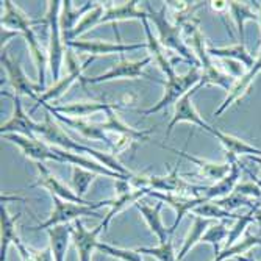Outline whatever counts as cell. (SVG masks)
I'll list each match as a JSON object with an SVG mask.
<instances>
[{"label":"cell","mask_w":261,"mask_h":261,"mask_svg":"<svg viewBox=\"0 0 261 261\" xmlns=\"http://www.w3.org/2000/svg\"><path fill=\"white\" fill-rule=\"evenodd\" d=\"M39 136H42L54 147H58V149L66 150V152H72V153H77V155H82V156L89 155L96 161H99L100 164H103L105 168H108V169H111V171H114L117 174L128 175V177L133 175L128 169H125L124 166L117 161L116 155L105 153V152H100V150H96V149H91V147H88L85 144H80V142L74 141L72 138H69L66 135V132L58 124L54 122L52 114L49 111L45 113V119L39 127Z\"/></svg>","instance_id":"obj_1"},{"label":"cell","mask_w":261,"mask_h":261,"mask_svg":"<svg viewBox=\"0 0 261 261\" xmlns=\"http://www.w3.org/2000/svg\"><path fill=\"white\" fill-rule=\"evenodd\" d=\"M4 14H2V27L11 29L14 32H19L27 41V45L32 52V57L35 60L36 69H38V86L44 92L45 91V66L49 64V55L42 52V47L39 45L36 35L33 32V25L39 23V20H30L25 13H22L13 2L5 0L4 2Z\"/></svg>","instance_id":"obj_2"},{"label":"cell","mask_w":261,"mask_h":261,"mask_svg":"<svg viewBox=\"0 0 261 261\" xmlns=\"http://www.w3.org/2000/svg\"><path fill=\"white\" fill-rule=\"evenodd\" d=\"M146 8L149 13V19L150 22L155 23V27L158 30V41L161 44L163 49H169L175 54H178L183 60H186L189 64L193 66H200V63L197 61L194 52L189 49L188 44L183 39V25L175 22H171L166 14H168V7H161L160 11H153L149 5V2H146Z\"/></svg>","instance_id":"obj_3"},{"label":"cell","mask_w":261,"mask_h":261,"mask_svg":"<svg viewBox=\"0 0 261 261\" xmlns=\"http://www.w3.org/2000/svg\"><path fill=\"white\" fill-rule=\"evenodd\" d=\"M130 183L135 189H149V191H160L169 194H180L189 197H200L206 186H196L188 183L178 175L177 169H172L166 175H144L133 174Z\"/></svg>","instance_id":"obj_4"},{"label":"cell","mask_w":261,"mask_h":261,"mask_svg":"<svg viewBox=\"0 0 261 261\" xmlns=\"http://www.w3.org/2000/svg\"><path fill=\"white\" fill-rule=\"evenodd\" d=\"M200 79H202L200 66H193L185 75L174 74V75L168 77V79H166V82H164V94H163V97L158 100V103H155L153 107H150V108L142 111V114H144V116L155 114V113L164 110L166 107L175 105L183 96H186L189 91L194 89L200 83Z\"/></svg>","instance_id":"obj_5"},{"label":"cell","mask_w":261,"mask_h":261,"mask_svg":"<svg viewBox=\"0 0 261 261\" xmlns=\"http://www.w3.org/2000/svg\"><path fill=\"white\" fill-rule=\"evenodd\" d=\"M52 200H54V211H52L50 218L44 224L36 225L33 230H41V228L49 230L55 225L70 224L72 221L75 222L83 216H99L96 210L100 206H110V203H111V199H110V200L96 202L94 205H80V203H72V202H64L54 196H52Z\"/></svg>","instance_id":"obj_6"},{"label":"cell","mask_w":261,"mask_h":261,"mask_svg":"<svg viewBox=\"0 0 261 261\" xmlns=\"http://www.w3.org/2000/svg\"><path fill=\"white\" fill-rule=\"evenodd\" d=\"M63 8V2H47V23L50 29V41H49V67L54 82L57 83L61 77V66L64 60V49H63V36H61V22H60V10Z\"/></svg>","instance_id":"obj_7"},{"label":"cell","mask_w":261,"mask_h":261,"mask_svg":"<svg viewBox=\"0 0 261 261\" xmlns=\"http://www.w3.org/2000/svg\"><path fill=\"white\" fill-rule=\"evenodd\" d=\"M94 61V58L92 57H89L85 63H79V60L75 58V55L70 52V50H67V54H66V64H67V75L66 77H63V79H60L52 88H49V89H45L41 96L38 97V100H36V105L33 107V110H32V113L39 107V105H47V102H50V100H57V99H60L63 94L72 86V83L75 82V80H83V70L91 64Z\"/></svg>","instance_id":"obj_8"},{"label":"cell","mask_w":261,"mask_h":261,"mask_svg":"<svg viewBox=\"0 0 261 261\" xmlns=\"http://www.w3.org/2000/svg\"><path fill=\"white\" fill-rule=\"evenodd\" d=\"M2 96L11 99L13 103H14V113H13V116H11V119L7 121L5 124L0 125V133H2V136L14 133V135H22V136H27V138L36 139L38 135H39L41 122L32 121V117H30L25 111H23L22 103H20V97H19V96H16V94L4 92V91H2Z\"/></svg>","instance_id":"obj_9"},{"label":"cell","mask_w":261,"mask_h":261,"mask_svg":"<svg viewBox=\"0 0 261 261\" xmlns=\"http://www.w3.org/2000/svg\"><path fill=\"white\" fill-rule=\"evenodd\" d=\"M67 47H72V49L79 52L89 54L92 58H96L99 55H110V54H119L122 55L124 52H132L138 49H146L147 42H141V44H121V42H108V41H97V39H74V41H67Z\"/></svg>","instance_id":"obj_10"},{"label":"cell","mask_w":261,"mask_h":261,"mask_svg":"<svg viewBox=\"0 0 261 261\" xmlns=\"http://www.w3.org/2000/svg\"><path fill=\"white\" fill-rule=\"evenodd\" d=\"M5 139L14 142L16 146L20 147L22 153L25 155L30 160H35L36 163H44V161H58L63 163V158L58 153V149L50 146V144H45L41 139H32L27 136H22V135H5Z\"/></svg>","instance_id":"obj_11"},{"label":"cell","mask_w":261,"mask_h":261,"mask_svg":"<svg viewBox=\"0 0 261 261\" xmlns=\"http://www.w3.org/2000/svg\"><path fill=\"white\" fill-rule=\"evenodd\" d=\"M152 57H146L138 61H128L121 55V61L114 64L108 72H103L97 77H91L86 79L83 77L82 83H89V85H96V83H103V82H110V80H117V79H139V77H147L142 69H144L147 64H150Z\"/></svg>","instance_id":"obj_12"},{"label":"cell","mask_w":261,"mask_h":261,"mask_svg":"<svg viewBox=\"0 0 261 261\" xmlns=\"http://www.w3.org/2000/svg\"><path fill=\"white\" fill-rule=\"evenodd\" d=\"M36 169H38L39 175H38L36 183L32 185V188H36V186L45 188L54 197H58L64 202H72V203H80V205H94L96 203V202H88V200L79 197L74 193V189H70L64 183H61L49 169L45 168L44 163H36Z\"/></svg>","instance_id":"obj_13"},{"label":"cell","mask_w":261,"mask_h":261,"mask_svg":"<svg viewBox=\"0 0 261 261\" xmlns=\"http://www.w3.org/2000/svg\"><path fill=\"white\" fill-rule=\"evenodd\" d=\"M199 89L194 88L189 91L186 96H183L177 103H175V110H174V116H172V119L168 125V132H166V136H171L172 130L180 124V122H188V124H191V125H197L200 128H203L205 132L210 133L211 127L208 122H205L202 117L199 116V113L196 111L194 105H193V96L197 92Z\"/></svg>","instance_id":"obj_14"},{"label":"cell","mask_w":261,"mask_h":261,"mask_svg":"<svg viewBox=\"0 0 261 261\" xmlns=\"http://www.w3.org/2000/svg\"><path fill=\"white\" fill-rule=\"evenodd\" d=\"M2 66L5 67L7 74H8V80L14 89L16 96H29L35 100H38V97L42 94V91L39 89L38 83H32L27 75L23 74V70L20 67V64L14 60H11L7 52H2Z\"/></svg>","instance_id":"obj_15"},{"label":"cell","mask_w":261,"mask_h":261,"mask_svg":"<svg viewBox=\"0 0 261 261\" xmlns=\"http://www.w3.org/2000/svg\"><path fill=\"white\" fill-rule=\"evenodd\" d=\"M227 161L231 164V169L228 172V175L225 178H222L221 181L215 183L213 186H206L205 191L202 193L200 197H203L206 202L210 200H218V199H224L227 196H230L234 188L240 185V178H241V163L238 161V156L233 155H227Z\"/></svg>","instance_id":"obj_16"},{"label":"cell","mask_w":261,"mask_h":261,"mask_svg":"<svg viewBox=\"0 0 261 261\" xmlns=\"http://www.w3.org/2000/svg\"><path fill=\"white\" fill-rule=\"evenodd\" d=\"M107 224L102 221L96 228L92 230H88L85 228V225L82 224V221H75L74 222V233H72V240L75 243V247L79 250V256H80V261H91V256H92V252L97 249L99 246V234L107 230Z\"/></svg>","instance_id":"obj_17"},{"label":"cell","mask_w":261,"mask_h":261,"mask_svg":"<svg viewBox=\"0 0 261 261\" xmlns=\"http://www.w3.org/2000/svg\"><path fill=\"white\" fill-rule=\"evenodd\" d=\"M149 196L158 199L163 203H168L171 208H174L175 211V222L174 225L169 228V233L172 234L175 231V228L178 227V224L181 222L183 216L188 211H193L196 206L205 203L206 200L203 197H189V196H180V194H169V193H160V191H149Z\"/></svg>","instance_id":"obj_18"},{"label":"cell","mask_w":261,"mask_h":261,"mask_svg":"<svg viewBox=\"0 0 261 261\" xmlns=\"http://www.w3.org/2000/svg\"><path fill=\"white\" fill-rule=\"evenodd\" d=\"M259 23H261V5H259ZM261 72V47H259V54H258V57H256V60H255V64H253V67L252 69H249L247 72L241 77V79H236V82H234V85H233V88L228 91V94H227V97H225V100L222 102V105L215 111V116H221L230 105H233L236 100L238 99H241L244 94L249 91V88H250V85H252V82L255 80V77L258 75Z\"/></svg>","instance_id":"obj_19"},{"label":"cell","mask_w":261,"mask_h":261,"mask_svg":"<svg viewBox=\"0 0 261 261\" xmlns=\"http://www.w3.org/2000/svg\"><path fill=\"white\" fill-rule=\"evenodd\" d=\"M161 147L166 149V150H171L174 153H178L180 156L188 160L191 164L197 166L199 171H200V175H203L208 180H215L216 183L221 181L222 178H225L228 175L230 169H231V164L228 161H225V163H213V161L202 160V158L194 156V155L188 153L185 150H178V149H174V147H169V146H161Z\"/></svg>","instance_id":"obj_20"},{"label":"cell","mask_w":261,"mask_h":261,"mask_svg":"<svg viewBox=\"0 0 261 261\" xmlns=\"http://www.w3.org/2000/svg\"><path fill=\"white\" fill-rule=\"evenodd\" d=\"M122 105L119 103H108V102H77V103H69V105H60V107H52V105H44L45 110L49 111H55L58 114L63 116H69V117H80V119H85L86 116H91L94 113L99 111H107L110 108H121Z\"/></svg>","instance_id":"obj_21"},{"label":"cell","mask_w":261,"mask_h":261,"mask_svg":"<svg viewBox=\"0 0 261 261\" xmlns=\"http://www.w3.org/2000/svg\"><path fill=\"white\" fill-rule=\"evenodd\" d=\"M49 111V110H47ZM52 116H55L57 119L69 127L75 128L80 135H83L85 138L88 139H92V141H103L105 144L113 149V139L99 127V124H92V122H88L86 119H80V117H69V116H63V114H58L55 111H49Z\"/></svg>","instance_id":"obj_22"},{"label":"cell","mask_w":261,"mask_h":261,"mask_svg":"<svg viewBox=\"0 0 261 261\" xmlns=\"http://www.w3.org/2000/svg\"><path fill=\"white\" fill-rule=\"evenodd\" d=\"M210 135L215 136L221 144L224 146V149L227 150V155H233V156H240V155H244V156H261V149L258 147H253L250 144H247L246 141L240 139V138H234L231 135H227L215 127H211L210 130Z\"/></svg>","instance_id":"obj_23"},{"label":"cell","mask_w":261,"mask_h":261,"mask_svg":"<svg viewBox=\"0 0 261 261\" xmlns=\"http://www.w3.org/2000/svg\"><path fill=\"white\" fill-rule=\"evenodd\" d=\"M138 4L139 2L132 0V2H124L121 5H116V7H108L99 23H103V22L117 23L121 20H128V19H139L142 22V20L149 19V13L138 8Z\"/></svg>","instance_id":"obj_24"},{"label":"cell","mask_w":261,"mask_h":261,"mask_svg":"<svg viewBox=\"0 0 261 261\" xmlns=\"http://www.w3.org/2000/svg\"><path fill=\"white\" fill-rule=\"evenodd\" d=\"M138 210H139V213L142 216H144V219H146V222L149 224V227H150V230L158 236V241H160V244H166L168 243L171 238H169V230L164 227V224H163V221H161V216H160V211H161V208H163V202H158L155 206H149V205H146L144 202H138L136 205H135Z\"/></svg>","instance_id":"obj_25"},{"label":"cell","mask_w":261,"mask_h":261,"mask_svg":"<svg viewBox=\"0 0 261 261\" xmlns=\"http://www.w3.org/2000/svg\"><path fill=\"white\" fill-rule=\"evenodd\" d=\"M107 114V119L105 122H100L99 127L107 133V132H111L113 135H122V136H128L132 138L133 141H147L149 138V132H139L133 127H128L127 124H124L119 116L114 113V108H110L105 111Z\"/></svg>","instance_id":"obj_26"},{"label":"cell","mask_w":261,"mask_h":261,"mask_svg":"<svg viewBox=\"0 0 261 261\" xmlns=\"http://www.w3.org/2000/svg\"><path fill=\"white\" fill-rule=\"evenodd\" d=\"M50 238V250L54 255L55 261H64L67 246H69V238L74 233V225L70 224H63V225H55L47 230Z\"/></svg>","instance_id":"obj_27"},{"label":"cell","mask_w":261,"mask_h":261,"mask_svg":"<svg viewBox=\"0 0 261 261\" xmlns=\"http://www.w3.org/2000/svg\"><path fill=\"white\" fill-rule=\"evenodd\" d=\"M208 54L211 58H221V60H233L241 63L244 67L252 69L255 64V60L252 58V55L246 50L244 44H236V45H230V47H210Z\"/></svg>","instance_id":"obj_28"},{"label":"cell","mask_w":261,"mask_h":261,"mask_svg":"<svg viewBox=\"0 0 261 261\" xmlns=\"http://www.w3.org/2000/svg\"><path fill=\"white\" fill-rule=\"evenodd\" d=\"M142 25H144V32H146V36H147V45H149V49L152 52V60H155V63L160 66V69L164 72L166 79L171 77L175 74V70H174V66L172 63L168 60V57H166L164 54V49L161 47L160 41L153 36L152 30H150V25H149V20H142Z\"/></svg>","instance_id":"obj_29"},{"label":"cell","mask_w":261,"mask_h":261,"mask_svg":"<svg viewBox=\"0 0 261 261\" xmlns=\"http://www.w3.org/2000/svg\"><path fill=\"white\" fill-rule=\"evenodd\" d=\"M228 10L231 13V17L236 23V29H238L240 38H241V44H244L246 41V35H244V23L246 20H256L259 22V13L256 14L249 4L246 2H228Z\"/></svg>","instance_id":"obj_30"},{"label":"cell","mask_w":261,"mask_h":261,"mask_svg":"<svg viewBox=\"0 0 261 261\" xmlns=\"http://www.w3.org/2000/svg\"><path fill=\"white\" fill-rule=\"evenodd\" d=\"M0 211H2V258H0V261H7V252L10 244L11 243L14 244L19 240V236L16 233V221L19 219L20 215L10 216V213L4 203Z\"/></svg>","instance_id":"obj_31"},{"label":"cell","mask_w":261,"mask_h":261,"mask_svg":"<svg viewBox=\"0 0 261 261\" xmlns=\"http://www.w3.org/2000/svg\"><path fill=\"white\" fill-rule=\"evenodd\" d=\"M103 13H105V11H103V7H102V5H99V4L94 5V7L82 17V20L77 23L75 29L64 38V39H66L64 42H67V41H74V39H77L82 33H85L86 30H89V29H92V27L99 25V22H100Z\"/></svg>","instance_id":"obj_32"},{"label":"cell","mask_w":261,"mask_h":261,"mask_svg":"<svg viewBox=\"0 0 261 261\" xmlns=\"http://www.w3.org/2000/svg\"><path fill=\"white\" fill-rule=\"evenodd\" d=\"M208 225H210V219H203V218L194 216L193 228H191V231L188 233L186 240H185V244H183V247H181L180 252H178V256H177L178 261H181V259L188 255L189 250H191L199 241H202L203 234H205V230H208V228H206Z\"/></svg>","instance_id":"obj_33"},{"label":"cell","mask_w":261,"mask_h":261,"mask_svg":"<svg viewBox=\"0 0 261 261\" xmlns=\"http://www.w3.org/2000/svg\"><path fill=\"white\" fill-rule=\"evenodd\" d=\"M193 213L196 216L203 218V219H238L240 218L238 215H233V213L219 206L215 200H210L196 206Z\"/></svg>","instance_id":"obj_34"},{"label":"cell","mask_w":261,"mask_h":261,"mask_svg":"<svg viewBox=\"0 0 261 261\" xmlns=\"http://www.w3.org/2000/svg\"><path fill=\"white\" fill-rule=\"evenodd\" d=\"M96 172H91L88 169L79 168V166H72V189L74 193L83 199V196L88 193L89 185L96 178Z\"/></svg>","instance_id":"obj_35"},{"label":"cell","mask_w":261,"mask_h":261,"mask_svg":"<svg viewBox=\"0 0 261 261\" xmlns=\"http://www.w3.org/2000/svg\"><path fill=\"white\" fill-rule=\"evenodd\" d=\"M138 253H147L160 261H178L174 249H172V240H169L166 244H160L158 247H146V249H138Z\"/></svg>","instance_id":"obj_36"},{"label":"cell","mask_w":261,"mask_h":261,"mask_svg":"<svg viewBox=\"0 0 261 261\" xmlns=\"http://www.w3.org/2000/svg\"><path fill=\"white\" fill-rule=\"evenodd\" d=\"M97 249L110 256H114V258H119L122 261H142L141 259V255L138 253V250H127V249H119V247H114V246H110V244H103V243H99Z\"/></svg>","instance_id":"obj_37"},{"label":"cell","mask_w":261,"mask_h":261,"mask_svg":"<svg viewBox=\"0 0 261 261\" xmlns=\"http://www.w3.org/2000/svg\"><path fill=\"white\" fill-rule=\"evenodd\" d=\"M219 206H222L224 210L227 211H231V210H236V208H240V206H246V205H252V199L240 194V193H236L233 191L230 196L224 197V199H218L215 200Z\"/></svg>","instance_id":"obj_38"},{"label":"cell","mask_w":261,"mask_h":261,"mask_svg":"<svg viewBox=\"0 0 261 261\" xmlns=\"http://www.w3.org/2000/svg\"><path fill=\"white\" fill-rule=\"evenodd\" d=\"M227 234V230H225V225L224 224H219V225H215L206 230V233L203 234L202 241L203 243H211L215 246V255L218 256L219 255V243L224 240V236Z\"/></svg>","instance_id":"obj_39"},{"label":"cell","mask_w":261,"mask_h":261,"mask_svg":"<svg viewBox=\"0 0 261 261\" xmlns=\"http://www.w3.org/2000/svg\"><path fill=\"white\" fill-rule=\"evenodd\" d=\"M234 191L243 194V196H246V197H249V199H252V197L261 199V186L255 180L246 181V183H240L238 186L234 188Z\"/></svg>","instance_id":"obj_40"},{"label":"cell","mask_w":261,"mask_h":261,"mask_svg":"<svg viewBox=\"0 0 261 261\" xmlns=\"http://www.w3.org/2000/svg\"><path fill=\"white\" fill-rule=\"evenodd\" d=\"M17 35H20V33H19V32H14V30H11V29L2 27V52H4V47L7 45L8 39H10V38H14V36H17Z\"/></svg>","instance_id":"obj_41"},{"label":"cell","mask_w":261,"mask_h":261,"mask_svg":"<svg viewBox=\"0 0 261 261\" xmlns=\"http://www.w3.org/2000/svg\"><path fill=\"white\" fill-rule=\"evenodd\" d=\"M211 4V8L215 11H224V10H228V2H210Z\"/></svg>","instance_id":"obj_42"},{"label":"cell","mask_w":261,"mask_h":261,"mask_svg":"<svg viewBox=\"0 0 261 261\" xmlns=\"http://www.w3.org/2000/svg\"><path fill=\"white\" fill-rule=\"evenodd\" d=\"M250 161H253V163H256L259 168H261V156H253V155H250V156H247Z\"/></svg>","instance_id":"obj_43"},{"label":"cell","mask_w":261,"mask_h":261,"mask_svg":"<svg viewBox=\"0 0 261 261\" xmlns=\"http://www.w3.org/2000/svg\"><path fill=\"white\" fill-rule=\"evenodd\" d=\"M255 221L259 224V227H261V208H258L256 211H255Z\"/></svg>","instance_id":"obj_44"},{"label":"cell","mask_w":261,"mask_h":261,"mask_svg":"<svg viewBox=\"0 0 261 261\" xmlns=\"http://www.w3.org/2000/svg\"><path fill=\"white\" fill-rule=\"evenodd\" d=\"M243 168H244V166H243ZM244 169H246V168H244ZM246 172H247V174H249V175L252 177V180H255V181H256V183H258V185L261 186V180H259V178H256V177H255V175H253V174H252V172H250L249 169H246Z\"/></svg>","instance_id":"obj_45"},{"label":"cell","mask_w":261,"mask_h":261,"mask_svg":"<svg viewBox=\"0 0 261 261\" xmlns=\"http://www.w3.org/2000/svg\"><path fill=\"white\" fill-rule=\"evenodd\" d=\"M240 261H253V259H247V258H238Z\"/></svg>","instance_id":"obj_46"}]
</instances>
